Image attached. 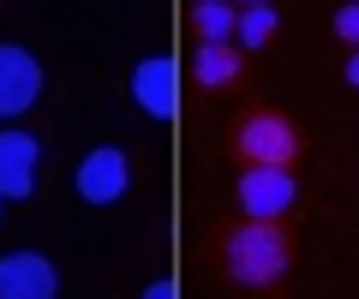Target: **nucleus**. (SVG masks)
<instances>
[{
  "label": "nucleus",
  "mask_w": 359,
  "mask_h": 299,
  "mask_svg": "<svg viewBox=\"0 0 359 299\" xmlns=\"http://www.w3.org/2000/svg\"><path fill=\"white\" fill-rule=\"evenodd\" d=\"M132 102H138L150 120H174V108H180V66L168 60V54H150V60L132 66Z\"/></svg>",
  "instance_id": "6e6552de"
},
{
  "label": "nucleus",
  "mask_w": 359,
  "mask_h": 299,
  "mask_svg": "<svg viewBox=\"0 0 359 299\" xmlns=\"http://www.w3.org/2000/svg\"><path fill=\"white\" fill-rule=\"evenodd\" d=\"M335 36H341L347 48H359V0H347V6H335Z\"/></svg>",
  "instance_id": "f8f14e48"
},
{
  "label": "nucleus",
  "mask_w": 359,
  "mask_h": 299,
  "mask_svg": "<svg viewBox=\"0 0 359 299\" xmlns=\"http://www.w3.org/2000/svg\"><path fill=\"white\" fill-rule=\"evenodd\" d=\"M276 36H282V13H276V0H269V6H240V18H233V48H240V54L269 48Z\"/></svg>",
  "instance_id": "9d476101"
},
{
  "label": "nucleus",
  "mask_w": 359,
  "mask_h": 299,
  "mask_svg": "<svg viewBox=\"0 0 359 299\" xmlns=\"http://www.w3.org/2000/svg\"><path fill=\"white\" fill-rule=\"evenodd\" d=\"M144 299H180V287H174V281H168V275H156V281H150V287H144Z\"/></svg>",
  "instance_id": "ddd939ff"
},
{
  "label": "nucleus",
  "mask_w": 359,
  "mask_h": 299,
  "mask_svg": "<svg viewBox=\"0 0 359 299\" xmlns=\"http://www.w3.org/2000/svg\"><path fill=\"white\" fill-rule=\"evenodd\" d=\"M233 18H240V6H228V0H192L186 25L198 42H233Z\"/></svg>",
  "instance_id": "9b49d317"
},
{
  "label": "nucleus",
  "mask_w": 359,
  "mask_h": 299,
  "mask_svg": "<svg viewBox=\"0 0 359 299\" xmlns=\"http://www.w3.org/2000/svg\"><path fill=\"white\" fill-rule=\"evenodd\" d=\"M245 78V54L233 42H198L192 48V84L204 96H222V90H240Z\"/></svg>",
  "instance_id": "1a4fd4ad"
},
{
  "label": "nucleus",
  "mask_w": 359,
  "mask_h": 299,
  "mask_svg": "<svg viewBox=\"0 0 359 299\" xmlns=\"http://www.w3.org/2000/svg\"><path fill=\"white\" fill-rule=\"evenodd\" d=\"M233 197H240L245 221H287L299 204V180H294V168H240Z\"/></svg>",
  "instance_id": "7ed1b4c3"
},
{
  "label": "nucleus",
  "mask_w": 359,
  "mask_h": 299,
  "mask_svg": "<svg viewBox=\"0 0 359 299\" xmlns=\"http://www.w3.org/2000/svg\"><path fill=\"white\" fill-rule=\"evenodd\" d=\"M42 84H48V78H42L36 54L18 48V42H0V120H6V126L42 102Z\"/></svg>",
  "instance_id": "39448f33"
},
{
  "label": "nucleus",
  "mask_w": 359,
  "mask_h": 299,
  "mask_svg": "<svg viewBox=\"0 0 359 299\" xmlns=\"http://www.w3.org/2000/svg\"><path fill=\"white\" fill-rule=\"evenodd\" d=\"M0 299H60V270L42 251H6L0 258Z\"/></svg>",
  "instance_id": "0eeeda50"
},
{
  "label": "nucleus",
  "mask_w": 359,
  "mask_h": 299,
  "mask_svg": "<svg viewBox=\"0 0 359 299\" xmlns=\"http://www.w3.org/2000/svg\"><path fill=\"white\" fill-rule=\"evenodd\" d=\"M126 186H132V162H126L120 144H96V150H84V162L72 168V192L84 197V204H96V209L120 204Z\"/></svg>",
  "instance_id": "20e7f679"
},
{
  "label": "nucleus",
  "mask_w": 359,
  "mask_h": 299,
  "mask_svg": "<svg viewBox=\"0 0 359 299\" xmlns=\"http://www.w3.org/2000/svg\"><path fill=\"white\" fill-rule=\"evenodd\" d=\"M0 209H6V197H0Z\"/></svg>",
  "instance_id": "dca6fc26"
},
{
  "label": "nucleus",
  "mask_w": 359,
  "mask_h": 299,
  "mask_svg": "<svg viewBox=\"0 0 359 299\" xmlns=\"http://www.w3.org/2000/svg\"><path fill=\"white\" fill-rule=\"evenodd\" d=\"M233 156H240V168H294L299 162V126L282 108H252L233 126Z\"/></svg>",
  "instance_id": "f03ea898"
},
{
  "label": "nucleus",
  "mask_w": 359,
  "mask_h": 299,
  "mask_svg": "<svg viewBox=\"0 0 359 299\" xmlns=\"http://www.w3.org/2000/svg\"><path fill=\"white\" fill-rule=\"evenodd\" d=\"M36 174H42V138L6 126L0 132V197L6 204H25L36 192Z\"/></svg>",
  "instance_id": "423d86ee"
},
{
  "label": "nucleus",
  "mask_w": 359,
  "mask_h": 299,
  "mask_svg": "<svg viewBox=\"0 0 359 299\" xmlns=\"http://www.w3.org/2000/svg\"><path fill=\"white\" fill-rule=\"evenodd\" d=\"M216 263L233 287L245 293H269V287H282L287 270H294V234H287V221H233L216 234Z\"/></svg>",
  "instance_id": "f257e3e1"
},
{
  "label": "nucleus",
  "mask_w": 359,
  "mask_h": 299,
  "mask_svg": "<svg viewBox=\"0 0 359 299\" xmlns=\"http://www.w3.org/2000/svg\"><path fill=\"white\" fill-rule=\"evenodd\" d=\"M228 6H269V0H228Z\"/></svg>",
  "instance_id": "2eb2a0df"
},
{
  "label": "nucleus",
  "mask_w": 359,
  "mask_h": 299,
  "mask_svg": "<svg viewBox=\"0 0 359 299\" xmlns=\"http://www.w3.org/2000/svg\"><path fill=\"white\" fill-rule=\"evenodd\" d=\"M341 78H347V90H359V48L347 54V66H341Z\"/></svg>",
  "instance_id": "4468645a"
}]
</instances>
